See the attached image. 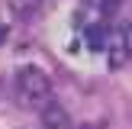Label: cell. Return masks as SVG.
<instances>
[{
	"mask_svg": "<svg viewBox=\"0 0 132 129\" xmlns=\"http://www.w3.org/2000/svg\"><path fill=\"white\" fill-rule=\"evenodd\" d=\"M100 42H103V32L97 29V26H90V29H87V45H90V49H100Z\"/></svg>",
	"mask_w": 132,
	"mask_h": 129,
	"instance_id": "5",
	"label": "cell"
},
{
	"mask_svg": "<svg viewBox=\"0 0 132 129\" xmlns=\"http://www.w3.org/2000/svg\"><path fill=\"white\" fill-rule=\"evenodd\" d=\"M122 49H126L129 55H132V23L126 26V29H122Z\"/></svg>",
	"mask_w": 132,
	"mask_h": 129,
	"instance_id": "6",
	"label": "cell"
},
{
	"mask_svg": "<svg viewBox=\"0 0 132 129\" xmlns=\"http://www.w3.org/2000/svg\"><path fill=\"white\" fill-rule=\"evenodd\" d=\"M6 6H10V13H13V16L26 19V16H32V13H39L42 0H6Z\"/></svg>",
	"mask_w": 132,
	"mask_h": 129,
	"instance_id": "3",
	"label": "cell"
},
{
	"mask_svg": "<svg viewBox=\"0 0 132 129\" xmlns=\"http://www.w3.org/2000/svg\"><path fill=\"white\" fill-rule=\"evenodd\" d=\"M39 116H42V129H74L71 113H68L58 100L42 103V107H39Z\"/></svg>",
	"mask_w": 132,
	"mask_h": 129,
	"instance_id": "2",
	"label": "cell"
},
{
	"mask_svg": "<svg viewBox=\"0 0 132 129\" xmlns=\"http://www.w3.org/2000/svg\"><path fill=\"white\" fill-rule=\"evenodd\" d=\"M94 6L97 13H100V16H110V13H116V6H119V0H94Z\"/></svg>",
	"mask_w": 132,
	"mask_h": 129,
	"instance_id": "4",
	"label": "cell"
},
{
	"mask_svg": "<svg viewBox=\"0 0 132 129\" xmlns=\"http://www.w3.org/2000/svg\"><path fill=\"white\" fill-rule=\"evenodd\" d=\"M3 36H6V26H3V23H0V42H3Z\"/></svg>",
	"mask_w": 132,
	"mask_h": 129,
	"instance_id": "7",
	"label": "cell"
},
{
	"mask_svg": "<svg viewBox=\"0 0 132 129\" xmlns=\"http://www.w3.org/2000/svg\"><path fill=\"white\" fill-rule=\"evenodd\" d=\"M13 90L23 107H42L52 100V77L36 64H23L13 77Z\"/></svg>",
	"mask_w": 132,
	"mask_h": 129,
	"instance_id": "1",
	"label": "cell"
}]
</instances>
